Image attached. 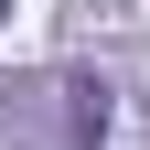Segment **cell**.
<instances>
[{
  "label": "cell",
  "instance_id": "obj_1",
  "mask_svg": "<svg viewBox=\"0 0 150 150\" xmlns=\"http://www.w3.org/2000/svg\"><path fill=\"white\" fill-rule=\"evenodd\" d=\"M0 11H11V0H0Z\"/></svg>",
  "mask_w": 150,
  "mask_h": 150
}]
</instances>
